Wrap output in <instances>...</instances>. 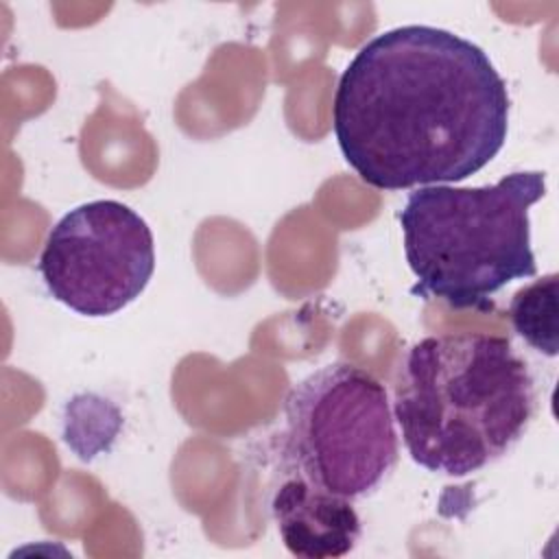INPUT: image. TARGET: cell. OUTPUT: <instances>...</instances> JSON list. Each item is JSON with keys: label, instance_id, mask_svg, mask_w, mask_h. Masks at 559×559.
Here are the masks:
<instances>
[{"label": "cell", "instance_id": "obj_1", "mask_svg": "<svg viewBox=\"0 0 559 559\" xmlns=\"http://www.w3.org/2000/svg\"><path fill=\"white\" fill-rule=\"evenodd\" d=\"M509 92L487 52L437 26L373 35L343 70L332 129L345 162L378 190L456 183L509 133Z\"/></svg>", "mask_w": 559, "mask_h": 559}, {"label": "cell", "instance_id": "obj_2", "mask_svg": "<svg viewBox=\"0 0 559 559\" xmlns=\"http://www.w3.org/2000/svg\"><path fill=\"white\" fill-rule=\"evenodd\" d=\"M533 413V376L504 336H424L402 360L393 415L428 472L461 478L487 467L522 439Z\"/></svg>", "mask_w": 559, "mask_h": 559}, {"label": "cell", "instance_id": "obj_3", "mask_svg": "<svg viewBox=\"0 0 559 559\" xmlns=\"http://www.w3.org/2000/svg\"><path fill=\"white\" fill-rule=\"evenodd\" d=\"M546 194V173L520 170L491 186H424L400 212L411 295L454 310H487L507 284L537 273L531 207Z\"/></svg>", "mask_w": 559, "mask_h": 559}, {"label": "cell", "instance_id": "obj_4", "mask_svg": "<svg viewBox=\"0 0 559 559\" xmlns=\"http://www.w3.org/2000/svg\"><path fill=\"white\" fill-rule=\"evenodd\" d=\"M286 454L297 474L349 500L371 493L400 454L384 384L369 371L334 362L295 382L284 402Z\"/></svg>", "mask_w": 559, "mask_h": 559}, {"label": "cell", "instance_id": "obj_5", "mask_svg": "<svg viewBox=\"0 0 559 559\" xmlns=\"http://www.w3.org/2000/svg\"><path fill=\"white\" fill-rule=\"evenodd\" d=\"M37 269L59 304L83 317H111L153 277V231L120 201H87L52 225Z\"/></svg>", "mask_w": 559, "mask_h": 559}, {"label": "cell", "instance_id": "obj_6", "mask_svg": "<svg viewBox=\"0 0 559 559\" xmlns=\"http://www.w3.org/2000/svg\"><path fill=\"white\" fill-rule=\"evenodd\" d=\"M271 513L286 550L304 559L345 557L362 535L352 500L312 485L301 474L275 489Z\"/></svg>", "mask_w": 559, "mask_h": 559}, {"label": "cell", "instance_id": "obj_7", "mask_svg": "<svg viewBox=\"0 0 559 559\" xmlns=\"http://www.w3.org/2000/svg\"><path fill=\"white\" fill-rule=\"evenodd\" d=\"M557 273L520 288L509 306L513 330L537 352L557 356Z\"/></svg>", "mask_w": 559, "mask_h": 559}]
</instances>
